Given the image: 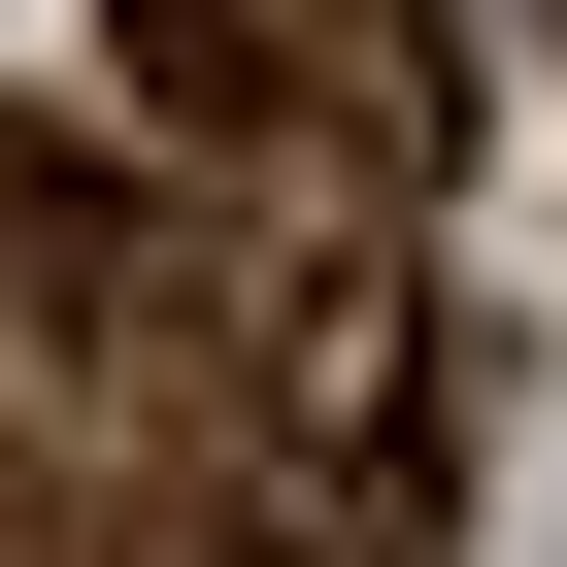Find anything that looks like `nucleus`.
Here are the masks:
<instances>
[{"label": "nucleus", "instance_id": "1", "mask_svg": "<svg viewBox=\"0 0 567 567\" xmlns=\"http://www.w3.org/2000/svg\"><path fill=\"white\" fill-rule=\"evenodd\" d=\"M101 301V167H34V134H0V334H68Z\"/></svg>", "mask_w": 567, "mask_h": 567}]
</instances>
